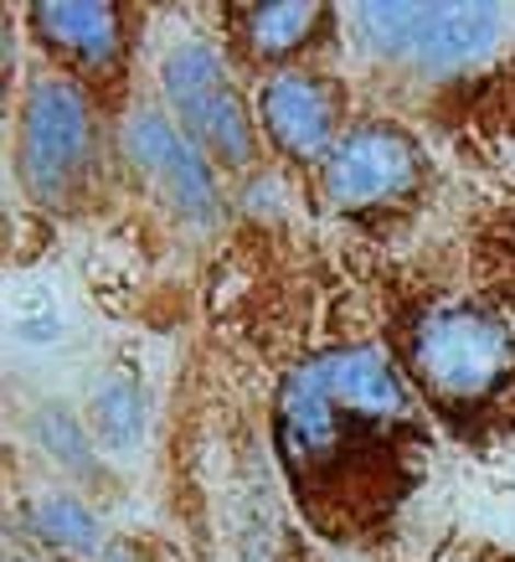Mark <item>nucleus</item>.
<instances>
[{"mask_svg": "<svg viewBox=\"0 0 515 562\" xmlns=\"http://www.w3.org/2000/svg\"><path fill=\"white\" fill-rule=\"evenodd\" d=\"M412 382L448 418H474L515 387V336L484 305H438L412 325Z\"/></svg>", "mask_w": 515, "mask_h": 562, "instance_id": "obj_2", "label": "nucleus"}, {"mask_svg": "<svg viewBox=\"0 0 515 562\" xmlns=\"http://www.w3.org/2000/svg\"><path fill=\"white\" fill-rule=\"evenodd\" d=\"M36 36L68 57V68L88 78H114L124 63V21L119 5H36Z\"/></svg>", "mask_w": 515, "mask_h": 562, "instance_id": "obj_9", "label": "nucleus"}, {"mask_svg": "<svg viewBox=\"0 0 515 562\" xmlns=\"http://www.w3.org/2000/svg\"><path fill=\"white\" fill-rule=\"evenodd\" d=\"M325 5H299V0L294 5H248V11H238V32L258 63H284L325 32Z\"/></svg>", "mask_w": 515, "mask_h": 562, "instance_id": "obj_10", "label": "nucleus"}, {"mask_svg": "<svg viewBox=\"0 0 515 562\" xmlns=\"http://www.w3.org/2000/svg\"><path fill=\"white\" fill-rule=\"evenodd\" d=\"M428 160L417 139L397 124H360L330 150L325 160V196L341 212H381L408 202L423 187Z\"/></svg>", "mask_w": 515, "mask_h": 562, "instance_id": "obj_6", "label": "nucleus"}, {"mask_svg": "<svg viewBox=\"0 0 515 562\" xmlns=\"http://www.w3.org/2000/svg\"><path fill=\"white\" fill-rule=\"evenodd\" d=\"M258 114L263 130L274 139L278 155L289 160H320L341 145V120H345V88L330 72L314 68H278L268 72V83L258 93Z\"/></svg>", "mask_w": 515, "mask_h": 562, "instance_id": "obj_7", "label": "nucleus"}, {"mask_svg": "<svg viewBox=\"0 0 515 562\" xmlns=\"http://www.w3.org/2000/svg\"><path fill=\"white\" fill-rule=\"evenodd\" d=\"M32 531L57 552H93L99 547V521L83 501H68V495H47L32 506Z\"/></svg>", "mask_w": 515, "mask_h": 562, "instance_id": "obj_12", "label": "nucleus"}, {"mask_svg": "<svg viewBox=\"0 0 515 562\" xmlns=\"http://www.w3.org/2000/svg\"><path fill=\"white\" fill-rule=\"evenodd\" d=\"M278 454L309 501L314 485L408 475L402 449L423 434L408 382L377 346H345L299 361L278 387Z\"/></svg>", "mask_w": 515, "mask_h": 562, "instance_id": "obj_1", "label": "nucleus"}, {"mask_svg": "<svg viewBox=\"0 0 515 562\" xmlns=\"http://www.w3.org/2000/svg\"><path fill=\"white\" fill-rule=\"evenodd\" d=\"M160 83H165V99L175 109V124L186 130V139L206 160H217L227 171H242L253 166L258 155V135H253V114L242 93L227 78L222 57L206 47V42H186L165 57L160 68Z\"/></svg>", "mask_w": 515, "mask_h": 562, "instance_id": "obj_5", "label": "nucleus"}, {"mask_svg": "<svg viewBox=\"0 0 515 562\" xmlns=\"http://www.w3.org/2000/svg\"><path fill=\"white\" fill-rule=\"evenodd\" d=\"M129 150L145 171L165 187L175 212H186L196 222H217L222 217V202H217V187H211V166L206 155L186 139L181 124H171L165 114H139L129 124Z\"/></svg>", "mask_w": 515, "mask_h": 562, "instance_id": "obj_8", "label": "nucleus"}, {"mask_svg": "<svg viewBox=\"0 0 515 562\" xmlns=\"http://www.w3.org/2000/svg\"><path fill=\"white\" fill-rule=\"evenodd\" d=\"M11 562H26V558H11Z\"/></svg>", "mask_w": 515, "mask_h": 562, "instance_id": "obj_13", "label": "nucleus"}, {"mask_svg": "<svg viewBox=\"0 0 515 562\" xmlns=\"http://www.w3.org/2000/svg\"><path fill=\"white\" fill-rule=\"evenodd\" d=\"M356 42L371 57L423 72L464 68L505 36L500 5H356Z\"/></svg>", "mask_w": 515, "mask_h": 562, "instance_id": "obj_4", "label": "nucleus"}, {"mask_svg": "<svg viewBox=\"0 0 515 562\" xmlns=\"http://www.w3.org/2000/svg\"><path fill=\"white\" fill-rule=\"evenodd\" d=\"M99 166V124L88 93L68 78H42L26 93L16 135V176L42 206H72Z\"/></svg>", "mask_w": 515, "mask_h": 562, "instance_id": "obj_3", "label": "nucleus"}, {"mask_svg": "<svg viewBox=\"0 0 515 562\" xmlns=\"http://www.w3.org/2000/svg\"><path fill=\"white\" fill-rule=\"evenodd\" d=\"M93 434L108 449H129L145 434V392L135 387V376L114 372L93 397Z\"/></svg>", "mask_w": 515, "mask_h": 562, "instance_id": "obj_11", "label": "nucleus"}]
</instances>
